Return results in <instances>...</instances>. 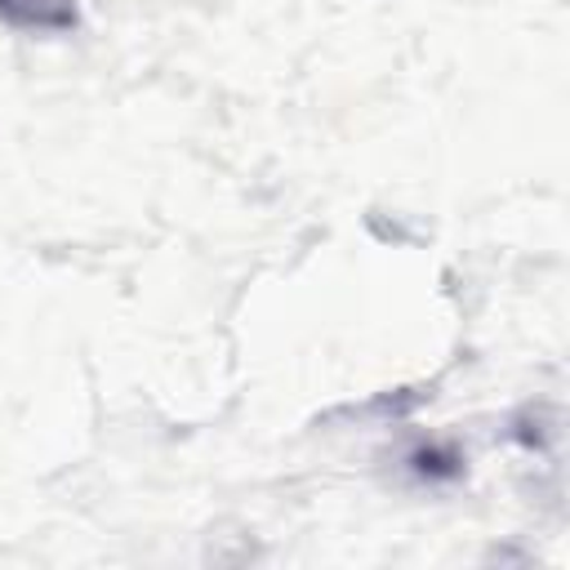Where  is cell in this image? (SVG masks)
Segmentation results:
<instances>
[{
    "label": "cell",
    "instance_id": "6da1fadb",
    "mask_svg": "<svg viewBox=\"0 0 570 570\" xmlns=\"http://www.w3.org/2000/svg\"><path fill=\"white\" fill-rule=\"evenodd\" d=\"M0 22L27 36H62L80 27V0H0Z\"/></svg>",
    "mask_w": 570,
    "mask_h": 570
}]
</instances>
